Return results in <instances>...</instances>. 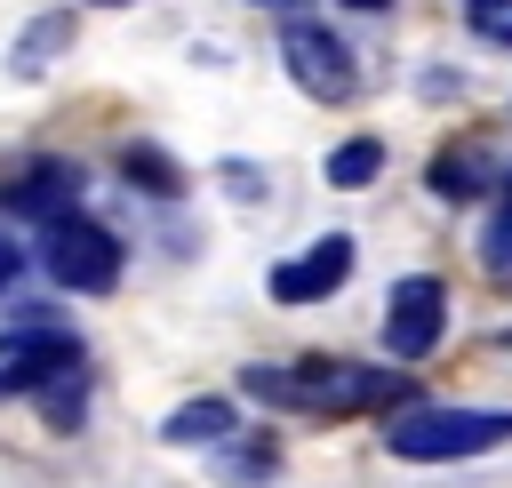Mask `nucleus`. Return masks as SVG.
<instances>
[{"label":"nucleus","mask_w":512,"mask_h":488,"mask_svg":"<svg viewBox=\"0 0 512 488\" xmlns=\"http://www.w3.org/2000/svg\"><path fill=\"white\" fill-rule=\"evenodd\" d=\"M64 40H72V16H40V24H32L24 40H16V56H8V72H16V80H32V72H40V64H48V56L64 48Z\"/></svg>","instance_id":"ddd939ff"},{"label":"nucleus","mask_w":512,"mask_h":488,"mask_svg":"<svg viewBox=\"0 0 512 488\" xmlns=\"http://www.w3.org/2000/svg\"><path fill=\"white\" fill-rule=\"evenodd\" d=\"M80 184H88L80 160H56V152H48V160H32L24 176L0 184V208H8V216H32V224H56V216L80 208Z\"/></svg>","instance_id":"6e6552de"},{"label":"nucleus","mask_w":512,"mask_h":488,"mask_svg":"<svg viewBox=\"0 0 512 488\" xmlns=\"http://www.w3.org/2000/svg\"><path fill=\"white\" fill-rule=\"evenodd\" d=\"M160 440H176V448H200V440H232V400H184L168 424H160Z\"/></svg>","instance_id":"9d476101"},{"label":"nucleus","mask_w":512,"mask_h":488,"mask_svg":"<svg viewBox=\"0 0 512 488\" xmlns=\"http://www.w3.org/2000/svg\"><path fill=\"white\" fill-rule=\"evenodd\" d=\"M256 8H272V16H304V0H256Z\"/></svg>","instance_id":"aec40b11"},{"label":"nucleus","mask_w":512,"mask_h":488,"mask_svg":"<svg viewBox=\"0 0 512 488\" xmlns=\"http://www.w3.org/2000/svg\"><path fill=\"white\" fill-rule=\"evenodd\" d=\"M352 232H320L304 256H288V264H272V304H320V296H336L344 280H352Z\"/></svg>","instance_id":"0eeeda50"},{"label":"nucleus","mask_w":512,"mask_h":488,"mask_svg":"<svg viewBox=\"0 0 512 488\" xmlns=\"http://www.w3.org/2000/svg\"><path fill=\"white\" fill-rule=\"evenodd\" d=\"M120 176H128L136 192H152V200H184V168H176L160 144H128V152H120Z\"/></svg>","instance_id":"9b49d317"},{"label":"nucleus","mask_w":512,"mask_h":488,"mask_svg":"<svg viewBox=\"0 0 512 488\" xmlns=\"http://www.w3.org/2000/svg\"><path fill=\"white\" fill-rule=\"evenodd\" d=\"M376 168H384V144H376V136H344V144L328 152V184H336V192L376 184Z\"/></svg>","instance_id":"f8f14e48"},{"label":"nucleus","mask_w":512,"mask_h":488,"mask_svg":"<svg viewBox=\"0 0 512 488\" xmlns=\"http://www.w3.org/2000/svg\"><path fill=\"white\" fill-rule=\"evenodd\" d=\"M240 392L272 400V408H312V416H352V408H392L408 400V384L392 368H360V360H296V368H240Z\"/></svg>","instance_id":"f257e3e1"},{"label":"nucleus","mask_w":512,"mask_h":488,"mask_svg":"<svg viewBox=\"0 0 512 488\" xmlns=\"http://www.w3.org/2000/svg\"><path fill=\"white\" fill-rule=\"evenodd\" d=\"M40 264H48V280L56 288H72V296H112L120 288V264H128V248H120V232L112 224H96V216H56V224H40Z\"/></svg>","instance_id":"7ed1b4c3"},{"label":"nucleus","mask_w":512,"mask_h":488,"mask_svg":"<svg viewBox=\"0 0 512 488\" xmlns=\"http://www.w3.org/2000/svg\"><path fill=\"white\" fill-rule=\"evenodd\" d=\"M72 368H80V336L56 328L48 312H24L16 328H0V392H40Z\"/></svg>","instance_id":"20e7f679"},{"label":"nucleus","mask_w":512,"mask_h":488,"mask_svg":"<svg viewBox=\"0 0 512 488\" xmlns=\"http://www.w3.org/2000/svg\"><path fill=\"white\" fill-rule=\"evenodd\" d=\"M424 184H432L440 200H480V192L496 184V160H488L480 144H448V152H432Z\"/></svg>","instance_id":"1a4fd4ad"},{"label":"nucleus","mask_w":512,"mask_h":488,"mask_svg":"<svg viewBox=\"0 0 512 488\" xmlns=\"http://www.w3.org/2000/svg\"><path fill=\"white\" fill-rule=\"evenodd\" d=\"M16 272H24V248L0 232V288H16Z\"/></svg>","instance_id":"a211bd4d"},{"label":"nucleus","mask_w":512,"mask_h":488,"mask_svg":"<svg viewBox=\"0 0 512 488\" xmlns=\"http://www.w3.org/2000/svg\"><path fill=\"white\" fill-rule=\"evenodd\" d=\"M512 440V408H440V400H408L384 424V448L400 464H464Z\"/></svg>","instance_id":"f03ea898"},{"label":"nucleus","mask_w":512,"mask_h":488,"mask_svg":"<svg viewBox=\"0 0 512 488\" xmlns=\"http://www.w3.org/2000/svg\"><path fill=\"white\" fill-rule=\"evenodd\" d=\"M480 264H488L496 280H512V200H504V208H496V224L480 232Z\"/></svg>","instance_id":"dca6fc26"},{"label":"nucleus","mask_w":512,"mask_h":488,"mask_svg":"<svg viewBox=\"0 0 512 488\" xmlns=\"http://www.w3.org/2000/svg\"><path fill=\"white\" fill-rule=\"evenodd\" d=\"M344 8H360V16H384V8H392V0H344Z\"/></svg>","instance_id":"412c9836"},{"label":"nucleus","mask_w":512,"mask_h":488,"mask_svg":"<svg viewBox=\"0 0 512 488\" xmlns=\"http://www.w3.org/2000/svg\"><path fill=\"white\" fill-rule=\"evenodd\" d=\"M272 464H280V448L256 432V440H224V480H272Z\"/></svg>","instance_id":"2eb2a0df"},{"label":"nucleus","mask_w":512,"mask_h":488,"mask_svg":"<svg viewBox=\"0 0 512 488\" xmlns=\"http://www.w3.org/2000/svg\"><path fill=\"white\" fill-rule=\"evenodd\" d=\"M440 328H448V288L432 272L392 280V296H384V352L392 360H424L440 344Z\"/></svg>","instance_id":"423d86ee"},{"label":"nucleus","mask_w":512,"mask_h":488,"mask_svg":"<svg viewBox=\"0 0 512 488\" xmlns=\"http://www.w3.org/2000/svg\"><path fill=\"white\" fill-rule=\"evenodd\" d=\"M96 8H128V0H96Z\"/></svg>","instance_id":"4be33fe9"},{"label":"nucleus","mask_w":512,"mask_h":488,"mask_svg":"<svg viewBox=\"0 0 512 488\" xmlns=\"http://www.w3.org/2000/svg\"><path fill=\"white\" fill-rule=\"evenodd\" d=\"M32 400H40V416H48L56 432H80V416H88V384H80V368L56 376V384H40Z\"/></svg>","instance_id":"4468645a"},{"label":"nucleus","mask_w":512,"mask_h":488,"mask_svg":"<svg viewBox=\"0 0 512 488\" xmlns=\"http://www.w3.org/2000/svg\"><path fill=\"white\" fill-rule=\"evenodd\" d=\"M280 64H288V72H296V88H304V96H320V104H344V96L360 88L352 48H344L328 24H312V16H288V32H280Z\"/></svg>","instance_id":"39448f33"},{"label":"nucleus","mask_w":512,"mask_h":488,"mask_svg":"<svg viewBox=\"0 0 512 488\" xmlns=\"http://www.w3.org/2000/svg\"><path fill=\"white\" fill-rule=\"evenodd\" d=\"M472 32L496 40V48H512V0H472Z\"/></svg>","instance_id":"f3484780"},{"label":"nucleus","mask_w":512,"mask_h":488,"mask_svg":"<svg viewBox=\"0 0 512 488\" xmlns=\"http://www.w3.org/2000/svg\"><path fill=\"white\" fill-rule=\"evenodd\" d=\"M224 184H232V192H240V200H256V192H264V184H256V168H240V160H232V168H224Z\"/></svg>","instance_id":"6ab92c4d"}]
</instances>
